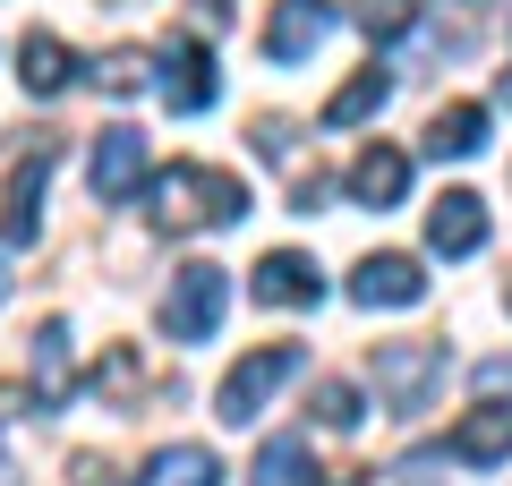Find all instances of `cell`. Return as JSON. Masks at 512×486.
I'll return each instance as SVG.
<instances>
[{
    "label": "cell",
    "instance_id": "6da1fadb",
    "mask_svg": "<svg viewBox=\"0 0 512 486\" xmlns=\"http://www.w3.org/2000/svg\"><path fill=\"white\" fill-rule=\"evenodd\" d=\"M248 214V180L222 162H171L154 180V222L163 231H231Z\"/></svg>",
    "mask_w": 512,
    "mask_h": 486
},
{
    "label": "cell",
    "instance_id": "7a4b0ae2",
    "mask_svg": "<svg viewBox=\"0 0 512 486\" xmlns=\"http://www.w3.org/2000/svg\"><path fill=\"white\" fill-rule=\"evenodd\" d=\"M222 307H231V273H222L214 256H197V265H180V273H171L163 333H171V342H214Z\"/></svg>",
    "mask_w": 512,
    "mask_h": 486
},
{
    "label": "cell",
    "instance_id": "3957f363",
    "mask_svg": "<svg viewBox=\"0 0 512 486\" xmlns=\"http://www.w3.org/2000/svg\"><path fill=\"white\" fill-rule=\"evenodd\" d=\"M299 367H308V350H299V342H265V350H248V359L222 376V393H214V401H222V418H231V427H248V418L265 410V401H274L282 384L299 376Z\"/></svg>",
    "mask_w": 512,
    "mask_h": 486
},
{
    "label": "cell",
    "instance_id": "277c9868",
    "mask_svg": "<svg viewBox=\"0 0 512 486\" xmlns=\"http://www.w3.org/2000/svg\"><path fill=\"white\" fill-rule=\"evenodd\" d=\"M444 384V350L436 342H376V393L393 410H427V393Z\"/></svg>",
    "mask_w": 512,
    "mask_h": 486
},
{
    "label": "cell",
    "instance_id": "5b68a950",
    "mask_svg": "<svg viewBox=\"0 0 512 486\" xmlns=\"http://www.w3.org/2000/svg\"><path fill=\"white\" fill-rule=\"evenodd\" d=\"M146 137H137V128H103V137H94V162H86V180H94V205H128L137 197V188H146Z\"/></svg>",
    "mask_w": 512,
    "mask_h": 486
},
{
    "label": "cell",
    "instance_id": "8992f818",
    "mask_svg": "<svg viewBox=\"0 0 512 486\" xmlns=\"http://www.w3.org/2000/svg\"><path fill=\"white\" fill-rule=\"evenodd\" d=\"M350 299H359V307H419V299H427L419 256H402V248L359 256V273H350Z\"/></svg>",
    "mask_w": 512,
    "mask_h": 486
},
{
    "label": "cell",
    "instance_id": "52a82bcc",
    "mask_svg": "<svg viewBox=\"0 0 512 486\" xmlns=\"http://www.w3.org/2000/svg\"><path fill=\"white\" fill-rule=\"evenodd\" d=\"M427 248H436V256H478V248H487V197L444 188V197L427 205Z\"/></svg>",
    "mask_w": 512,
    "mask_h": 486
},
{
    "label": "cell",
    "instance_id": "ba28073f",
    "mask_svg": "<svg viewBox=\"0 0 512 486\" xmlns=\"http://www.w3.org/2000/svg\"><path fill=\"white\" fill-rule=\"evenodd\" d=\"M52 162H60V145L43 137L35 154L9 171V214H0V231H9V248H26V239L43 231V180H52Z\"/></svg>",
    "mask_w": 512,
    "mask_h": 486
},
{
    "label": "cell",
    "instance_id": "9c48e42d",
    "mask_svg": "<svg viewBox=\"0 0 512 486\" xmlns=\"http://www.w3.org/2000/svg\"><path fill=\"white\" fill-rule=\"evenodd\" d=\"M256 299L265 307H316L325 299V273H316V256H299V248H274V256H256Z\"/></svg>",
    "mask_w": 512,
    "mask_h": 486
},
{
    "label": "cell",
    "instance_id": "30bf717a",
    "mask_svg": "<svg viewBox=\"0 0 512 486\" xmlns=\"http://www.w3.org/2000/svg\"><path fill=\"white\" fill-rule=\"evenodd\" d=\"M333 35V0H274V26H265V52L291 69V60H308L316 43Z\"/></svg>",
    "mask_w": 512,
    "mask_h": 486
},
{
    "label": "cell",
    "instance_id": "8fae6325",
    "mask_svg": "<svg viewBox=\"0 0 512 486\" xmlns=\"http://www.w3.org/2000/svg\"><path fill=\"white\" fill-rule=\"evenodd\" d=\"M367 469H316L308 461V435H274L256 452V486H359Z\"/></svg>",
    "mask_w": 512,
    "mask_h": 486
},
{
    "label": "cell",
    "instance_id": "7c38bea8",
    "mask_svg": "<svg viewBox=\"0 0 512 486\" xmlns=\"http://www.w3.org/2000/svg\"><path fill=\"white\" fill-rule=\"evenodd\" d=\"M444 452H453L461 469H495V461H512V410H504V401L470 410L453 435H444Z\"/></svg>",
    "mask_w": 512,
    "mask_h": 486
},
{
    "label": "cell",
    "instance_id": "4fadbf2b",
    "mask_svg": "<svg viewBox=\"0 0 512 486\" xmlns=\"http://www.w3.org/2000/svg\"><path fill=\"white\" fill-rule=\"evenodd\" d=\"M402 188H410V154L402 145H367L359 162H350V205H402Z\"/></svg>",
    "mask_w": 512,
    "mask_h": 486
},
{
    "label": "cell",
    "instance_id": "5bb4252c",
    "mask_svg": "<svg viewBox=\"0 0 512 486\" xmlns=\"http://www.w3.org/2000/svg\"><path fill=\"white\" fill-rule=\"evenodd\" d=\"M154 86H163V103L171 111H205V103H214V60H205L197 52V43H180V52H163V77H154Z\"/></svg>",
    "mask_w": 512,
    "mask_h": 486
},
{
    "label": "cell",
    "instance_id": "9a60e30c",
    "mask_svg": "<svg viewBox=\"0 0 512 486\" xmlns=\"http://www.w3.org/2000/svg\"><path fill=\"white\" fill-rule=\"evenodd\" d=\"M478 145H487V103H444L427 120V154L436 162H470Z\"/></svg>",
    "mask_w": 512,
    "mask_h": 486
},
{
    "label": "cell",
    "instance_id": "2e32d148",
    "mask_svg": "<svg viewBox=\"0 0 512 486\" xmlns=\"http://www.w3.org/2000/svg\"><path fill=\"white\" fill-rule=\"evenodd\" d=\"M69 77H77L69 43H60V35H43V26H35V35L18 43V86H26V94H60Z\"/></svg>",
    "mask_w": 512,
    "mask_h": 486
},
{
    "label": "cell",
    "instance_id": "e0dca14e",
    "mask_svg": "<svg viewBox=\"0 0 512 486\" xmlns=\"http://www.w3.org/2000/svg\"><path fill=\"white\" fill-rule=\"evenodd\" d=\"M384 103H393V69H376V60H367V69L325 103V128H359V120H376Z\"/></svg>",
    "mask_w": 512,
    "mask_h": 486
},
{
    "label": "cell",
    "instance_id": "ac0fdd59",
    "mask_svg": "<svg viewBox=\"0 0 512 486\" xmlns=\"http://www.w3.org/2000/svg\"><path fill=\"white\" fill-rule=\"evenodd\" d=\"M146 478H154V486H222V461H214L205 444H163Z\"/></svg>",
    "mask_w": 512,
    "mask_h": 486
},
{
    "label": "cell",
    "instance_id": "d6986e66",
    "mask_svg": "<svg viewBox=\"0 0 512 486\" xmlns=\"http://www.w3.org/2000/svg\"><path fill=\"white\" fill-rule=\"evenodd\" d=\"M94 86H103V94H146L154 86V52H137V43H120V52H103V60H94Z\"/></svg>",
    "mask_w": 512,
    "mask_h": 486
},
{
    "label": "cell",
    "instance_id": "ffe728a7",
    "mask_svg": "<svg viewBox=\"0 0 512 486\" xmlns=\"http://www.w3.org/2000/svg\"><path fill=\"white\" fill-rule=\"evenodd\" d=\"M35 384H43L35 401H60V393H69V324H60V316L35 333Z\"/></svg>",
    "mask_w": 512,
    "mask_h": 486
},
{
    "label": "cell",
    "instance_id": "44dd1931",
    "mask_svg": "<svg viewBox=\"0 0 512 486\" xmlns=\"http://www.w3.org/2000/svg\"><path fill=\"white\" fill-rule=\"evenodd\" d=\"M316 427H333V435H350V427H359V418H367V401H359V384H342V376H325V384H316Z\"/></svg>",
    "mask_w": 512,
    "mask_h": 486
},
{
    "label": "cell",
    "instance_id": "7402d4cb",
    "mask_svg": "<svg viewBox=\"0 0 512 486\" xmlns=\"http://www.w3.org/2000/svg\"><path fill=\"white\" fill-rule=\"evenodd\" d=\"M350 18L367 26V43H393L419 26V0H350Z\"/></svg>",
    "mask_w": 512,
    "mask_h": 486
},
{
    "label": "cell",
    "instance_id": "603a6c76",
    "mask_svg": "<svg viewBox=\"0 0 512 486\" xmlns=\"http://www.w3.org/2000/svg\"><path fill=\"white\" fill-rule=\"evenodd\" d=\"M69 478H77V486H128L120 469L103 461V452H77V461H69Z\"/></svg>",
    "mask_w": 512,
    "mask_h": 486
},
{
    "label": "cell",
    "instance_id": "cb8c5ba5",
    "mask_svg": "<svg viewBox=\"0 0 512 486\" xmlns=\"http://www.w3.org/2000/svg\"><path fill=\"white\" fill-rule=\"evenodd\" d=\"M478 393L504 401V393H512V359H487V367H478Z\"/></svg>",
    "mask_w": 512,
    "mask_h": 486
},
{
    "label": "cell",
    "instance_id": "d4e9b609",
    "mask_svg": "<svg viewBox=\"0 0 512 486\" xmlns=\"http://www.w3.org/2000/svg\"><path fill=\"white\" fill-rule=\"evenodd\" d=\"M188 18H197V35H214V26H222V0H188Z\"/></svg>",
    "mask_w": 512,
    "mask_h": 486
}]
</instances>
